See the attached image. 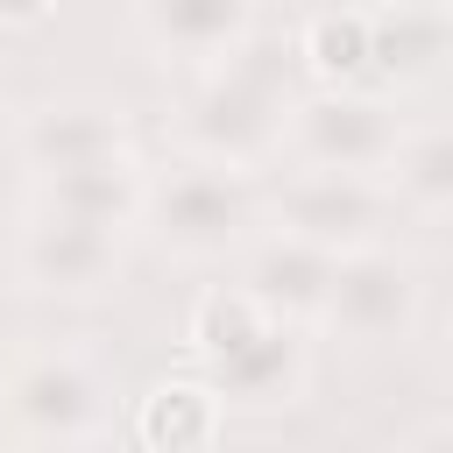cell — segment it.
Returning a JSON list of instances; mask_svg holds the SVG:
<instances>
[{"label": "cell", "instance_id": "obj_2", "mask_svg": "<svg viewBox=\"0 0 453 453\" xmlns=\"http://www.w3.org/2000/svg\"><path fill=\"white\" fill-rule=\"evenodd\" d=\"M113 375L99 354L57 340V347H21L0 368V425L28 453H85L113 425Z\"/></svg>", "mask_w": 453, "mask_h": 453}, {"label": "cell", "instance_id": "obj_9", "mask_svg": "<svg viewBox=\"0 0 453 453\" xmlns=\"http://www.w3.org/2000/svg\"><path fill=\"white\" fill-rule=\"evenodd\" d=\"M127 149H134V120L106 92H50V99L14 113V156L28 163V177L106 163V156H127Z\"/></svg>", "mask_w": 453, "mask_h": 453}, {"label": "cell", "instance_id": "obj_17", "mask_svg": "<svg viewBox=\"0 0 453 453\" xmlns=\"http://www.w3.org/2000/svg\"><path fill=\"white\" fill-rule=\"evenodd\" d=\"M262 319H269V311H262L241 283H212V290H198L191 311H184V347H191V361L205 368V361H219L226 347H241Z\"/></svg>", "mask_w": 453, "mask_h": 453}, {"label": "cell", "instance_id": "obj_10", "mask_svg": "<svg viewBox=\"0 0 453 453\" xmlns=\"http://www.w3.org/2000/svg\"><path fill=\"white\" fill-rule=\"evenodd\" d=\"M262 0H127L142 50L163 71H205L255 35Z\"/></svg>", "mask_w": 453, "mask_h": 453}, {"label": "cell", "instance_id": "obj_18", "mask_svg": "<svg viewBox=\"0 0 453 453\" xmlns=\"http://www.w3.org/2000/svg\"><path fill=\"white\" fill-rule=\"evenodd\" d=\"M396 453H453V425H446V418H425Z\"/></svg>", "mask_w": 453, "mask_h": 453}, {"label": "cell", "instance_id": "obj_5", "mask_svg": "<svg viewBox=\"0 0 453 453\" xmlns=\"http://www.w3.org/2000/svg\"><path fill=\"white\" fill-rule=\"evenodd\" d=\"M262 219L269 234H290V241H311L319 255H361V248H382L389 241V191L375 177H340V170H290L269 198H262Z\"/></svg>", "mask_w": 453, "mask_h": 453}, {"label": "cell", "instance_id": "obj_19", "mask_svg": "<svg viewBox=\"0 0 453 453\" xmlns=\"http://www.w3.org/2000/svg\"><path fill=\"white\" fill-rule=\"evenodd\" d=\"M57 14V0H0V28H42Z\"/></svg>", "mask_w": 453, "mask_h": 453}, {"label": "cell", "instance_id": "obj_13", "mask_svg": "<svg viewBox=\"0 0 453 453\" xmlns=\"http://www.w3.org/2000/svg\"><path fill=\"white\" fill-rule=\"evenodd\" d=\"M134 446L142 453H205L226 425L219 396L205 389V375H163L134 396Z\"/></svg>", "mask_w": 453, "mask_h": 453}, {"label": "cell", "instance_id": "obj_7", "mask_svg": "<svg viewBox=\"0 0 453 453\" xmlns=\"http://www.w3.org/2000/svg\"><path fill=\"white\" fill-rule=\"evenodd\" d=\"M205 389L219 396L226 418H283L311 389V326L262 319L241 347L205 361Z\"/></svg>", "mask_w": 453, "mask_h": 453}, {"label": "cell", "instance_id": "obj_16", "mask_svg": "<svg viewBox=\"0 0 453 453\" xmlns=\"http://www.w3.org/2000/svg\"><path fill=\"white\" fill-rule=\"evenodd\" d=\"M446 57V28L432 7H382L368 14V71H382L389 85H418L432 78Z\"/></svg>", "mask_w": 453, "mask_h": 453}, {"label": "cell", "instance_id": "obj_1", "mask_svg": "<svg viewBox=\"0 0 453 453\" xmlns=\"http://www.w3.org/2000/svg\"><path fill=\"white\" fill-rule=\"evenodd\" d=\"M290 57L283 42L248 35L234 57L205 64L198 85L184 92V106L170 113V142L184 163H212V170H241L255 177L269 156H283V120H290Z\"/></svg>", "mask_w": 453, "mask_h": 453}, {"label": "cell", "instance_id": "obj_15", "mask_svg": "<svg viewBox=\"0 0 453 453\" xmlns=\"http://www.w3.org/2000/svg\"><path fill=\"white\" fill-rule=\"evenodd\" d=\"M290 57L311 78V92H354L368 78V7H319L290 35Z\"/></svg>", "mask_w": 453, "mask_h": 453}, {"label": "cell", "instance_id": "obj_14", "mask_svg": "<svg viewBox=\"0 0 453 453\" xmlns=\"http://www.w3.org/2000/svg\"><path fill=\"white\" fill-rule=\"evenodd\" d=\"M382 191H389L396 212H418L425 226H439L453 212V134L439 120L403 127V142H396V156L382 170Z\"/></svg>", "mask_w": 453, "mask_h": 453}, {"label": "cell", "instance_id": "obj_3", "mask_svg": "<svg viewBox=\"0 0 453 453\" xmlns=\"http://www.w3.org/2000/svg\"><path fill=\"white\" fill-rule=\"evenodd\" d=\"M142 226L156 234V248L170 262H226L255 241L262 226V191L241 170H212V163H170L149 170L142 191Z\"/></svg>", "mask_w": 453, "mask_h": 453}, {"label": "cell", "instance_id": "obj_4", "mask_svg": "<svg viewBox=\"0 0 453 453\" xmlns=\"http://www.w3.org/2000/svg\"><path fill=\"white\" fill-rule=\"evenodd\" d=\"M403 127L411 120L382 92H304V99H290L283 156L297 170H340V177H375L382 184Z\"/></svg>", "mask_w": 453, "mask_h": 453}, {"label": "cell", "instance_id": "obj_6", "mask_svg": "<svg viewBox=\"0 0 453 453\" xmlns=\"http://www.w3.org/2000/svg\"><path fill=\"white\" fill-rule=\"evenodd\" d=\"M418 311H425V276H418L411 255H396V248L382 241V248H361V255H340V262H333L319 326L340 333V340L382 347V340H411Z\"/></svg>", "mask_w": 453, "mask_h": 453}, {"label": "cell", "instance_id": "obj_11", "mask_svg": "<svg viewBox=\"0 0 453 453\" xmlns=\"http://www.w3.org/2000/svg\"><path fill=\"white\" fill-rule=\"evenodd\" d=\"M142 191H149V163L142 149L106 156V163H78V170H35L28 177V212H57V219H85L106 234H134L142 226Z\"/></svg>", "mask_w": 453, "mask_h": 453}, {"label": "cell", "instance_id": "obj_12", "mask_svg": "<svg viewBox=\"0 0 453 453\" xmlns=\"http://www.w3.org/2000/svg\"><path fill=\"white\" fill-rule=\"evenodd\" d=\"M326 283H333V255H319L311 241H290V234L248 241V276H241V290H248L269 319H283V326H319Z\"/></svg>", "mask_w": 453, "mask_h": 453}, {"label": "cell", "instance_id": "obj_8", "mask_svg": "<svg viewBox=\"0 0 453 453\" xmlns=\"http://www.w3.org/2000/svg\"><path fill=\"white\" fill-rule=\"evenodd\" d=\"M120 262H127V234H106V226H85V219H57V212H28V226L14 241V276L35 297L92 304V297H106L120 283Z\"/></svg>", "mask_w": 453, "mask_h": 453}]
</instances>
